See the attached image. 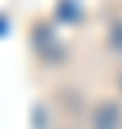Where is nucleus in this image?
Segmentation results:
<instances>
[{
    "label": "nucleus",
    "mask_w": 122,
    "mask_h": 129,
    "mask_svg": "<svg viewBox=\"0 0 122 129\" xmlns=\"http://www.w3.org/2000/svg\"><path fill=\"white\" fill-rule=\"evenodd\" d=\"M122 125V111L118 103H100L92 111V129H118Z\"/></svg>",
    "instance_id": "obj_1"
},
{
    "label": "nucleus",
    "mask_w": 122,
    "mask_h": 129,
    "mask_svg": "<svg viewBox=\"0 0 122 129\" xmlns=\"http://www.w3.org/2000/svg\"><path fill=\"white\" fill-rule=\"evenodd\" d=\"M111 48H115V52H122V22L111 30Z\"/></svg>",
    "instance_id": "obj_2"
}]
</instances>
